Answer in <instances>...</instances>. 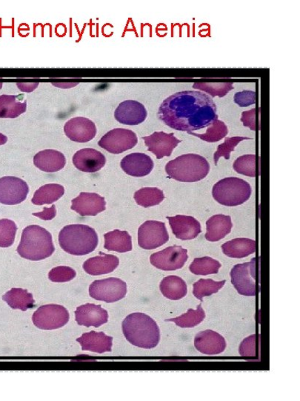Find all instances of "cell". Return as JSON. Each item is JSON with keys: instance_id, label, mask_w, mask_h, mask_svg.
Segmentation results:
<instances>
[{"instance_id": "45", "label": "cell", "mask_w": 300, "mask_h": 401, "mask_svg": "<svg viewBox=\"0 0 300 401\" xmlns=\"http://www.w3.org/2000/svg\"><path fill=\"white\" fill-rule=\"evenodd\" d=\"M257 109H252L250 111L244 112L242 113L241 121L244 123L245 127L250 128L253 131L257 130Z\"/></svg>"}, {"instance_id": "32", "label": "cell", "mask_w": 300, "mask_h": 401, "mask_svg": "<svg viewBox=\"0 0 300 401\" xmlns=\"http://www.w3.org/2000/svg\"><path fill=\"white\" fill-rule=\"evenodd\" d=\"M65 189L57 184L45 185L38 189L31 200L35 205L51 204L63 197Z\"/></svg>"}, {"instance_id": "16", "label": "cell", "mask_w": 300, "mask_h": 401, "mask_svg": "<svg viewBox=\"0 0 300 401\" xmlns=\"http://www.w3.org/2000/svg\"><path fill=\"white\" fill-rule=\"evenodd\" d=\"M148 112L141 103L134 100H125L114 112V118L119 123L129 126L139 125L144 122Z\"/></svg>"}, {"instance_id": "25", "label": "cell", "mask_w": 300, "mask_h": 401, "mask_svg": "<svg viewBox=\"0 0 300 401\" xmlns=\"http://www.w3.org/2000/svg\"><path fill=\"white\" fill-rule=\"evenodd\" d=\"M33 164L45 173L52 174L64 168L66 159L60 151L45 150L34 156Z\"/></svg>"}, {"instance_id": "26", "label": "cell", "mask_w": 300, "mask_h": 401, "mask_svg": "<svg viewBox=\"0 0 300 401\" xmlns=\"http://www.w3.org/2000/svg\"><path fill=\"white\" fill-rule=\"evenodd\" d=\"M119 264L120 260L118 257L100 253V256L86 260L84 264V269L92 276H100L113 272Z\"/></svg>"}, {"instance_id": "7", "label": "cell", "mask_w": 300, "mask_h": 401, "mask_svg": "<svg viewBox=\"0 0 300 401\" xmlns=\"http://www.w3.org/2000/svg\"><path fill=\"white\" fill-rule=\"evenodd\" d=\"M230 280L237 292L246 296H255L258 291L257 259L237 264L230 272Z\"/></svg>"}, {"instance_id": "49", "label": "cell", "mask_w": 300, "mask_h": 401, "mask_svg": "<svg viewBox=\"0 0 300 401\" xmlns=\"http://www.w3.org/2000/svg\"><path fill=\"white\" fill-rule=\"evenodd\" d=\"M3 87V83H0V89H1Z\"/></svg>"}, {"instance_id": "40", "label": "cell", "mask_w": 300, "mask_h": 401, "mask_svg": "<svg viewBox=\"0 0 300 401\" xmlns=\"http://www.w3.org/2000/svg\"><path fill=\"white\" fill-rule=\"evenodd\" d=\"M251 140V137H226V141L223 144L219 145L217 151L214 153V159L215 165L216 166L219 160L221 157H224L226 160L230 159V153L235 151V147L242 141Z\"/></svg>"}, {"instance_id": "30", "label": "cell", "mask_w": 300, "mask_h": 401, "mask_svg": "<svg viewBox=\"0 0 300 401\" xmlns=\"http://www.w3.org/2000/svg\"><path fill=\"white\" fill-rule=\"evenodd\" d=\"M105 248L109 251L126 253L132 250V237L129 232L115 230L104 235Z\"/></svg>"}, {"instance_id": "44", "label": "cell", "mask_w": 300, "mask_h": 401, "mask_svg": "<svg viewBox=\"0 0 300 401\" xmlns=\"http://www.w3.org/2000/svg\"><path fill=\"white\" fill-rule=\"evenodd\" d=\"M234 100L240 107H248L256 104V93L253 91L244 90L235 95Z\"/></svg>"}, {"instance_id": "19", "label": "cell", "mask_w": 300, "mask_h": 401, "mask_svg": "<svg viewBox=\"0 0 300 401\" xmlns=\"http://www.w3.org/2000/svg\"><path fill=\"white\" fill-rule=\"evenodd\" d=\"M106 156L92 148L80 150L73 157V164L75 167L84 173H97L106 165Z\"/></svg>"}, {"instance_id": "12", "label": "cell", "mask_w": 300, "mask_h": 401, "mask_svg": "<svg viewBox=\"0 0 300 401\" xmlns=\"http://www.w3.org/2000/svg\"><path fill=\"white\" fill-rule=\"evenodd\" d=\"M188 259L187 249L173 245L153 254L150 261L153 266L159 270L172 271L182 268Z\"/></svg>"}, {"instance_id": "36", "label": "cell", "mask_w": 300, "mask_h": 401, "mask_svg": "<svg viewBox=\"0 0 300 401\" xmlns=\"http://www.w3.org/2000/svg\"><path fill=\"white\" fill-rule=\"evenodd\" d=\"M188 133L191 135L198 137L199 139L207 143H215L224 139L228 133V130L226 124L223 121L216 119L212 123L204 134L194 133L192 132Z\"/></svg>"}, {"instance_id": "23", "label": "cell", "mask_w": 300, "mask_h": 401, "mask_svg": "<svg viewBox=\"0 0 300 401\" xmlns=\"http://www.w3.org/2000/svg\"><path fill=\"white\" fill-rule=\"evenodd\" d=\"M77 341L82 347L84 351L98 354L112 351L113 338L107 336L104 332L91 331L77 339Z\"/></svg>"}, {"instance_id": "5", "label": "cell", "mask_w": 300, "mask_h": 401, "mask_svg": "<svg viewBox=\"0 0 300 401\" xmlns=\"http://www.w3.org/2000/svg\"><path fill=\"white\" fill-rule=\"evenodd\" d=\"M210 165L203 156L186 154L171 160L166 166L168 176L181 182H197L210 174Z\"/></svg>"}, {"instance_id": "28", "label": "cell", "mask_w": 300, "mask_h": 401, "mask_svg": "<svg viewBox=\"0 0 300 401\" xmlns=\"http://www.w3.org/2000/svg\"><path fill=\"white\" fill-rule=\"evenodd\" d=\"M27 100L21 96H0V119H16L25 113Z\"/></svg>"}, {"instance_id": "31", "label": "cell", "mask_w": 300, "mask_h": 401, "mask_svg": "<svg viewBox=\"0 0 300 401\" xmlns=\"http://www.w3.org/2000/svg\"><path fill=\"white\" fill-rule=\"evenodd\" d=\"M3 300L13 309H19L26 312L32 308L35 304L33 294L26 289H13L8 292L3 296Z\"/></svg>"}, {"instance_id": "17", "label": "cell", "mask_w": 300, "mask_h": 401, "mask_svg": "<svg viewBox=\"0 0 300 401\" xmlns=\"http://www.w3.org/2000/svg\"><path fill=\"white\" fill-rule=\"evenodd\" d=\"M72 209L82 216H95L106 211L105 198L94 192H81L72 200Z\"/></svg>"}, {"instance_id": "39", "label": "cell", "mask_w": 300, "mask_h": 401, "mask_svg": "<svg viewBox=\"0 0 300 401\" xmlns=\"http://www.w3.org/2000/svg\"><path fill=\"white\" fill-rule=\"evenodd\" d=\"M193 88L205 91L214 98H223L230 90L234 89L233 83H195Z\"/></svg>"}, {"instance_id": "37", "label": "cell", "mask_w": 300, "mask_h": 401, "mask_svg": "<svg viewBox=\"0 0 300 401\" xmlns=\"http://www.w3.org/2000/svg\"><path fill=\"white\" fill-rule=\"evenodd\" d=\"M226 284V280L216 282L212 279H200L193 285V294L202 303L203 298L212 296L220 291Z\"/></svg>"}, {"instance_id": "14", "label": "cell", "mask_w": 300, "mask_h": 401, "mask_svg": "<svg viewBox=\"0 0 300 401\" xmlns=\"http://www.w3.org/2000/svg\"><path fill=\"white\" fill-rule=\"evenodd\" d=\"M148 151L156 156L157 159L169 157L182 141L177 139L175 133L155 132L151 135L143 137Z\"/></svg>"}, {"instance_id": "41", "label": "cell", "mask_w": 300, "mask_h": 401, "mask_svg": "<svg viewBox=\"0 0 300 401\" xmlns=\"http://www.w3.org/2000/svg\"><path fill=\"white\" fill-rule=\"evenodd\" d=\"M17 227L10 220H0V248H8L15 243Z\"/></svg>"}, {"instance_id": "29", "label": "cell", "mask_w": 300, "mask_h": 401, "mask_svg": "<svg viewBox=\"0 0 300 401\" xmlns=\"http://www.w3.org/2000/svg\"><path fill=\"white\" fill-rule=\"evenodd\" d=\"M159 289L163 295L171 301H179L187 295L188 286L181 278L168 276L161 281Z\"/></svg>"}, {"instance_id": "43", "label": "cell", "mask_w": 300, "mask_h": 401, "mask_svg": "<svg viewBox=\"0 0 300 401\" xmlns=\"http://www.w3.org/2000/svg\"><path fill=\"white\" fill-rule=\"evenodd\" d=\"M258 350V338L252 335L241 342L239 352L242 357H255Z\"/></svg>"}, {"instance_id": "20", "label": "cell", "mask_w": 300, "mask_h": 401, "mask_svg": "<svg viewBox=\"0 0 300 401\" xmlns=\"http://www.w3.org/2000/svg\"><path fill=\"white\" fill-rule=\"evenodd\" d=\"M196 349L206 355L223 353L226 348V339L217 332L207 329L200 331L194 338Z\"/></svg>"}, {"instance_id": "22", "label": "cell", "mask_w": 300, "mask_h": 401, "mask_svg": "<svg viewBox=\"0 0 300 401\" xmlns=\"http://www.w3.org/2000/svg\"><path fill=\"white\" fill-rule=\"evenodd\" d=\"M75 318L79 326L99 328L108 322L109 314L101 305L87 303L77 308Z\"/></svg>"}, {"instance_id": "1", "label": "cell", "mask_w": 300, "mask_h": 401, "mask_svg": "<svg viewBox=\"0 0 300 401\" xmlns=\"http://www.w3.org/2000/svg\"><path fill=\"white\" fill-rule=\"evenodd\" d=\"M157 116L173 130L187 133L209 128L218 119L213 98L200 91H182L169 96L160 105Z\"/></svg>"}, {"instance_id": "13", "label": "cell", "mask_w": 300, "mask_h": 401, "mask_svg": "<svg viewBox=\"0 0 300 401\" xmlns=\"http://www.w3.org/2000/svg\"><path fill=\"white\" fill-rule=\"evenodd\" d=\"M29 188L22 179L6 176L0 179V203L7 205L21 204L27 199Z\"/></svg>"}, {"instance_id": "33", "label": "cell", "mask_w": 300, "mask_h": 401, "mask_svg": "<svg viewBox=\"0 0 300 401\" xmlns=\"http://www.w3.org/2000/svg\"><path fill=\"white\" fill-rule=\"evenodd\" d=\"M134 198L138 205L147 209L159 204L165 199V195L157 188H144L136 191Z\"/></svg>"}, {"instance_id": "3", "label": "cell", "mask_w": 300, "mask_h": 401, "mask_svg": "<svg viewBox=\"0 0 300 401\" xmlns=\"http://www.w3.org/2000/svg\"><path fill=\"white\" fill-rule=\"evenodd\" d=\"M18 255L31 261L50 257L55 251L52 234L39 225H30L23 230Z\"/></svg>"}, {"instance_id": "10", "label": "cell", "mask_w": 300, "mask_h": 401, "mask_svg": "<svg viewBox=\"0 0 300 401\" xmlns=\"http://www.w3.org/2000/svg\"><path fill=\"white\" fill-rule=\"evenodd\" d=\"M169 234L165 223L147 221L138 230V245L145 250H153L168 242Z\"/></svg>"}, {"instance_id": "24", "label": "cell", "mask_w": 300, "mask_h": 401, "mask_svg": "<svg viewBox=\"0 0 300 401\" xmlns=\"http://www.w3.org/2000/svg\"><path fill=\"white\" fill-rule=\"evenodd\" d=\"M232 218L223 214L214 215L206 222L205 239L210 242H219L232 232Z\"/></svg>"}, {"instance_id": "48", "label": "cell", "mask_w": 300, "mask_h": 401, "mask_svg": "<svg viewBox=\"0 0 300 401\" xmlns=\"http://www.w3.org/2000/svg\"><path fill=\"white\" fill-rule=\"evenodd\" d=\"M8 142V137L2 133H0V145H4Z\"/></svg>"}, {"instance_id": "15", "label": "cell", "mask_w": 300, "mask_h": 401, "mask_svg": "<svg viewBox=\"0 0 300 401\" xmlns=\"http://www.w3.org/2000/svg\"><path fill=\"white\" fill-rule=\"evenodd\" d=\"M64 132L72 142L87 143L95 139L97 128L93 121L86 118L77 117L69 120L65 123Z\"/></svg>"}, {"instance_id": "42", "label": "cell", "mask_w": 300, "mask_h": 401, "mask_svg": "<svg viewBox=\"0 0 300 401\" xmlns=\"http://www.w3.org/2000/svg\"><path fill=\"white\" fill-rule=\"evenodd\" d=\"M77 276L76 271L72 268L59 266L53 268L49 273V278L54 282H66L74 280Z\"/></svg>"}, {"instance_id": "9", "label": "cell", "mask_w": 300, "mask_h": 401, "mask_svg": "<svg viewBox=\"0 0 300 401\" xmlns=\"http://www.w3.org/2000/svg\"><path fill=\"white\" fill-rule=\"evenodd\" d=\"M127 284L118 278H108L96 280L89 287V294L94 299L112 303L118 302L125 296Z\"/></svg>"}, {"instance_id": "8", "label": "cell", "mask_w": 300, "mask_h": 401, "mask_svg": "<svg viewBox=\"0 0 300 401\" xmlns=\"http://www.w3.org/2000/svg\"><path fill=\"white\" fill-rule=\"evenodd\" d=\"M70 316L64 306L49 304L40 306L33 315L32 321L40 329L54 330L65 326Z\"/></svg>"}, {"instance_id": "11", "label": "cell", "mask_w": 300, "mask_h": 401, "mask_svg": "<svg viewBox=\"0 0 300 401\" xmlns=\"http://www.w3.org/2000/svg\"><path fill=\"white\" fill-rule=\"evenodd\" d=\"M138 143L135 133L126 129H114L100 140L98 145L112 154H121L131 150Z\"/></svg>"}, {"instance_id": "38", "label": "cell", "mask_w": 300, "mask_h": 401, "mask_svg": "<svg viewBox=\"0 0 300 401\" xmlns=\"http://www.w3.org/2000/svg\"><path fill=\"white\" fill-rule=\"evenodd\" d=\"M237 174L255 178L257 173V157L255 155H245L239 157L233 165Z\"/></svg>"}, {"instance_id": "27", "label": "cell", "mask_w": 300, "mask_h": 401, "mask_svg": "<svg viewBox=\"0 0 300 401\" xmlns=\"http://www.w3.org/2000/svg\"><path fill=\"white\" fill-rule=\"evenodd\" d=\"M256 247L255 240L237 238L223 244L222 250L223 254L230 258L242 259L255 253Z\"/></svg>"}, {"instance_id": "34", "label": "cell", "mask_w": 300, "mask_h": 401, "mask_svg": "<svg viewBox=\"0 0 300 401\" xmlns=\"http://www.w3.org/2000/svg\"><path fill=\"white\" fill-rule=\"evenodd\" d=\"M205 318V312L200 304L197 310L190 308L187 314L173 319H166L167 322H174L180 328H194L200 325Z\"/></svg>"}, {"instance_id": "46", "label": "cell", "mask_w": 300, "mask_h": 401, "mask_svg": "<svg viewBox=\"0 0 300 401\" xmlns=\"http://www.w3.org/2000/svg\"><path fill=\"white\" fill-rule=\"evenodd\" d=\"M56 206L53 205L52 208L47 209L44 208V211L38 213H33V215H35L40 218V219L43 220H52L56 216Z\"/></svg>"}, {"instance_id": "21", "label": "cell", "mask_w": 300, "mask_h": 401, "mask_svg": "<svg viewBox=\"0 0 300 401\" xmlns=\"http://www.w3.org/2000/svg\"><path fill=\"white\" fill-rule=\"evenodd\" d=\"M121 168L133 177H144L152 173L155 164L151 157L141 153L126 156L121 160Z\"/></svg>"}, {"instance_id": "47", "label": "cell", "mask_w": 300, "mask_h": 401, "mask_svg": "<svg viewBox=\"0 0 300 401\" xmlns=\"http://www.w3.org/2000/svg\"><path fill=\"white\" fill-rule=\"evenodd\" d=\"M17 85L22 91H26V93H31V91L38 88V86H39V83L17 84Z\"/></svg>"}, {"instance_id": "35", "label": "cell", "mask_w": 300, "mask_h": 401, "mask_svg": "<svg viewBox=\"0 0 300 401\" xmlns=\"http://www.w3.org/2000/svg\"><path fill=\"white\" fill-rule=\"evenodd\" d=\"M221 266L220 262L210 257H204L194 259L189 270L195 275L207 276V275L218 273Z\"/></svg>"}, {"instance_id": "2", "label": "cell", "mask_w": 300, "mask_h": 401, "mask_svg": "<svg viewBox=\"0 0 300 401\" xmlns=\"http://www.w3.org/2000/svg\"><path fill=\"white\" fill-rule=\"evenodd\" d=\"M123 335L134 347L152 349L160 341V330L156 321L143 313L127 316L122 324Z\"/></svg>"}, {"instance_id": "4", "label": "cell", "mask_w": 300, "mask_h": 401, "mask_svg": "<svg viewBox=\"0 0 300 401\" xmlns=\"http://www.w3.org/2000/svg\"><path fill=\"white\" fill-rule=\"evenodd\" d=\"M63 250L74 256H84L97 248L99 238L95 229L85 225H67L59 234Z\"/></svg>"}, {"instance_id": "18", "label": "cell", "mask_w": 300, "mask_h": 401, "mask_svg": "<svg viewBox=\"0 0 300 401\" xmlns=\"http://www.w3.org/2000/svg\"><path fill=\"white\" fill-rule=\"evenodd\" d=\"M173 234L181 240L187 241L197 238L201 233L200 223L195 218L177 215L167 217Z\"/></svg>"}, {"instance_id": "6", "label": "cell", "mask_w": 300, "mask_h": 401, "mask_svg": "<svg viewBox=\"0 0 300 401\" xmlns=\"http://www.w3.org/2000/svg\"><path fill=\"white\" fill-rule=\"evenodd\" d=\"M251 188L246 181L235 177L226 178L216 183L213 188L214 199L226 207H236L251 197Z\"/></svg>"}]
</instances>
